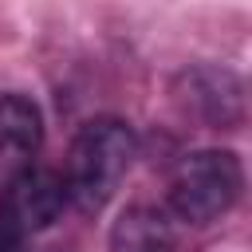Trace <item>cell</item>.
Segmentation results:
<instances>
[{"label":"cell","mask_w":252,"mask_h":252,"mask_svg":"<svg viewBox=\"0 0 252 252\" xmlns=\"http://www.w3.org/2000/svg\"><path fill=\"white\" fill-rule=\"evenodd\" d=\"M16 248H20V232L0 220V252H16Z\"/></svg>","instance_id":"cell-7"},{"label":"cell","mask_w":252,"mask_h":252,"mask_svg":"<svg viewBox=\"0 0 252 252\" xmlns=\"http://www.w3.org/2000/svg\"><path fill=\"white\" fill-rule=\"evenodd\" d=\"M110 252H177L165 213L150 205H130L110 224Z\"/></svg>","instance_id":"cell-6"},{"label":"cell","mask_w":252,"mask_h":252,"mask_svg":"<svg viewBox=\"0 0 252 252\" xmlns=\"http://www.w3.org/2000/svg\"><path fill=\"white\" fill-rule=\"evenodd\" d=\"M134 158H138V138L122 118L83 122L79 134L71 138L67 165L59 173L67 189V205H75L79 213H98L130 173Z\"/></svg>","instance_id":"cell-1"},{"label":"cell","mask_w":252,"mask_h":252,"mask_svg":"<svg viewBox=\"0 0 252 252\" xmlns=\"http://www.w3.org/2000/svg\"><path fill=\"white\" fill-rule=\"evenodd\" d=\"M173 91H177V102L205 126L228 130L244 122V79L228 67H217V63L185 67Z\"/></svg>","instance_id":"cell-3"},{"label":"cell","mask_w":252,"mask_h":252,"mask_svg":"<svg viewBox=\"0 0 252 252\" xmlns=\"http://www.w3.org/2000/svg\"><path fill=\"white\" fill-rule=\"evenodd\" d=\"M43 142V114L24 94H0V169L16 173L32 165Z\"/></svg>","instance_id":"cell-5"},{"label":"cell","mask_w":252,"mask_h":252,"mask_svg":"<svg viewBox=\"0 0 252 252\" xmlns=\"http://www.w3.org/2000/svg\"><path fill=\"white\" fill-rule=\"evenodd\" d=\"M244 193V165L236 150H193L185 154L165 189V205L185 224H213L220 220Z\"/></svg>","instance_id":"cell-2"},{"label":"cell","mask_w":252,"mask_h":252,"mask_svg":"<svg viewBox=\"0 0 252 252\" xmlns=\"http://www.w3.org/2000/svg\"><path fill=\"white\" fill-rule=\"evenodd\" d=\"M67 209V189L63 177L55 169H39V165H24L8 177L4 189V205H0V220L12 224L20 236L47 228L51 220H59V213Z\"/></svg>","instance_id":"cell-4"}]
</instances>
